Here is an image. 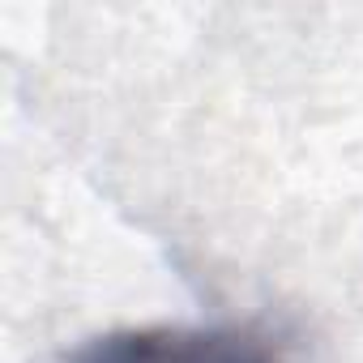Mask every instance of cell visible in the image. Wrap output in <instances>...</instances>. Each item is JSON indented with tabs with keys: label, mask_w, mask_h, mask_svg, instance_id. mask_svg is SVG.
I'll use <instances>...</instances> for the list:
<instances>
[{
	"label": "cell",
	"mask_w": 363,
	"mask_h": 363,
	"mask_svg": "<svg viewBox=\"0 0 363 363\" xmlns=\"http://www.w3.org/2000/svg\"><path fill=\"white\" fill-rule=\"evenodd\" d=\"M73 363H274V350L252 329H124Z\"/></svg>",
	"instance_id": "cell-1"
}]
</instances>
